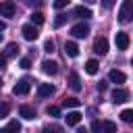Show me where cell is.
Segmentation results:
<instances>
[{
    "mask_svg": "<svg viewBox=\"0 0 133 133\" xmlns=\"http://www.w3.org/2000/svg\"><path fill=\"white\" fill-rule=\"evenodd\" d=\"M31 83H33L31 77H21V79L15 83V87H12V94H15V96H25V94H29Z\"/></svg>",
    "mask_w": 133,
    "mask_h": 133,
    "instance_id": "obj_1",
    "label": "cell"
},
{
    "mask_svg": "<svg viewBox=\"0 0 133 133\" xmlns=\"http://www.w3.org/2000/svg\"><path fill=\"white\" fill-rule=\"evenodd\" d=\"M131 17H133V0H123L121 10H118V21L127 23V21H131Z\"/></svg>",
    "mask_w": 133,
    "mask_h": 133,
    "instance_id": "obj_2",
    "label": "cell"
},
{
    "mask_svg": "<svg viewBox=\"0 0 133 133\" xmlns=\"http://www.w3.org/2000/svg\"><path fill=\"white\" fill-rule=\"evenodd\" d=\"M71 35L77 37V39L87 37V35H89V25H85V23H77V25H73V27H71Z\"/></svg>",
    "mask_w": 133,
    "mask_h": 133,
    "instance_id": "obj_3",
    "label": "cell"
},
{
    "mask_svg": "<svg viewBox=\"0 0 133 133\" xmlns=\"http://www.w3.org/2000/svg\"><path fill=\"white\" fill-rule=\"evenodd\" d=\"M17 12V6L12 0H2L0 2V17H15Z\"/></svg>",
    "mask_w": 133,
    "mask_h": 133,
    "instance_id": "obj_4",
    "label": "cell"
},
{
    "mask_svg": "<svg viewBox=\"0 0 133 133\" xmlns=\"http://www.w3.org/2000/svg\"><path fill=\"white\" fill-rule=\"evenodd\" d=\"M21 33H23V37H25L27 42H35V39H37V35H39V31H37V27H35V25H23Z\"/></svg>",
    "mask_w": 133,
    "mask_h": 133,
    "instance_id": "obj_5",
    "label": "cell"
},
{
    "mask_svg": "<svg viewBox=\"0 0 133 133\" xmlns=\"http://www.w3.org/2000/svg\"><path fill=\"white\" fill-rule=\"evenodd\" d=\"M94 52H96V54H100V56H104V54L108 52V39H106L104 35L96 37V42H94Z\"/></svg>",
    "mask_w": 133,
    "mask_h": 133,
    "instance_id": "obj_6",
    "label": "cell"
},
{
    "mask_svg": "<svg viewBox=\"0 0 133 133\" xmlns=\"http://www.w3.org/2000/svg\"><path fill=\"white\" fill-rule=\"evenodd\" d=\"M129 100V91L125 89V87H114L112 89V102L114 104H123V102H127Z\"/></svg>",
    "mask_w": 133,
    "mask_h": 133,
    "instance_id": "obj_7",
    "label": "cell"
},
{
    "mask_svg": "<svg viewBox=\"0 0 133 133\" xmlns=\"http://www.w3.org/2000/svg\"><path fill=\"white\" fill-rule=\"evenodd\" d=\"M42 71H44L46 75H56V73H58V62H56V60L46 58V60L42 62Z\"/></svg>",
    "mask_w": 133,
    "mask_h": 133,
    "instance_id": "obj_8",
    "label": "cell"
},
{
    "mask_svg": "<svg viewBox=\"0 0 133 133\" xmlns=\"http://www.w3.org/2000/svg\"><path fill=\"white\" fill-rule=\"evenodd\" d=\"M114 42H116V48H118V50H127V48H129V35H127L125 31H118L116 37H114Z\"/></svg>",
    "mask_w": 133,
    "mask_h": 133,
    "instance_id": "obj_9",
    "label": "cell"
},
{
    "mask_svg": "<svg viewBox=\"0 0 133 133\" xmlns=\"http://www.w3.org/2000/svg\"><path fill=\"white\" fill-rule=\"evenodd\" d=\"M69 85H71L73 91H81V87H83V85H81V79H79V75H77L75 71L69 73Z\"/></svg>",
    "mask_w": 133,
    "mask_h": 133,
    "instance_id": "obj_10",
    "label": "cell"
},
{
    "mask_svg": "<svg viewBox=\"0 0 133 133\" xmlns=\"http://www.w3.org/2000/svg\"><path fill=\"white\" fill-rule=\"evenodd\" d=\"M81 118H83V116H81V112H77V110H73V112H69V114L64 116V121H66L69 127H77V125L81 123Z\"/></svg>",
    "mask_w": 133,
    "mask_h": 133,
    "instance_id": "obj_11",
    "label": "cell"
},
{
    "mask_svg": "<svg viewBox=\"0 0 133 133\" xmlns=\"http://www.w3.org/2000/svg\"><path fill=\"white\" fill-rule=\"evenodd\" d=\"M64 54L71 56V58H77L79 56V46L75 42H64Z\"/></svg>",
    "mask_w": 133,
    "mask_h": 133,
    "instance_id": "obj_12",
    "label": "cell"
},
{
    "mask_svg": "<svg viewBox=\"0 0 133 133\" xmlns=\"http://www.w3.org/2000/svg\"><path fill=\"white\" fill-rule=\"evenodd\" d=\"M108 79H110L112 83H125V81H127V75H125L123 71H116V69H112V71L108 73Z\"/></svg>",
    "mask_w": 133,
    "mask_h": 133,
    "instance_id": "obj_13",
    "label": "cell"
},
{
    "mask_svg": "<svg viewBox=\"0 0 133 133\" xmlns=\"http://www.w3.org/2000/svg\"><path fill=\"white\" fill-rule=\"evenodd\" d=\"M37 94H39L42 98H50V96L54 94V85H50V83H39V85H37Z\"/></svg>",
    "mask_w": 133,
    "mask_h": 133,
    "instance_id": "obj_14",
    "label": "cell"
},
{
    "mask_svg": "<svg viewBox=\"0 0 133 133\" xmlns=\"http://www.w3.org/2000/svg\"><path fill=\"white\" fill-rule=\"evenodd\" d=\"M19 114H21L23 118H27V121H33V118H35V110H33L31 106H27V104H23V106L19 108Z\"/></svg>",
    "mask_w": 133,
    "mask_h": 133,
    "instance_id": "obj_15",
    "label": "cell"
},
{
    "mask_svg": "<svg viewBox=\"0 0 133 133\" xmlns=\"http://www.w3.org/2000/svg\"><path fill=\"white\" fill-rule=\"evenodd\" d=\"M29 17H31V25H44V21H46L44 12H39V10H33Z\"/></svg>",
    "mask_w": 133,
    "mask_h": 133,
    "instance_id": "obj_16",
    "label": "cell"
},
{
    "mask_svg": "<svg viewBox=\"0 0 133 133\" xmlns=\"http://www.w3.org/2000/svg\"><path fill=\"white\" fill-rule=\"evenodd\" d=\"M98 69H100L98 60H94V58H91V60H87V62H85V73H87V75H96V73H98Z\"/></svg>",
    "mask_w": 133,
    "mask_h": 133,
    "instance_id": "obj_17",
    "label": "cell"
},
{
    "mask_svg": "<svg viewBox=\"0 0 133 133\" xmlns=\"http://www.w3.org/2000/svg\"><path fill=\"white\" fill-rule=\"evenodd\" d=\"M75 17H79V19H89V17H91V10H89L87 6H77V8H75Z\"/></svg>",
    "mask_w": 133,
    "mask_h": 133,
    "instance_id": "obj_18",
    "label": "cell"
},
{
    "mask_svg": "<svg viewBox=\"0 0 133 133\" xmlns=\"http://www.w3.org/2000/svg\"><path fill=\"white\" fill-rule=\"evenodd\" d=\"M62 106L64 108H79L81 106V100H77V98H64L62 100Z\"/></svg>",
    "mask_w": 133,
    "mask_h": 133,
    "instance_id": "obj_19",
    "label": "cell"
},
{
    "mask_svg": "<svg viewBox=\"0 0 133 133\" xmlns=\"http://www.w3.org/2000/svg\"><path fill=\"white\" fill-rule=\"evenodd\" d=\"M42 133H64V129H62L60 125H54V123H52V125H46V127L42 129Z\"/></svg>",
    "mask_w": 133,
    "mask_h": 133,
    "instance_id": "obj_20",
    "label": "cell"
},
{
    "mask_svg": "<svg viewBox=\"0 0 133 133\" xmlns=\"http://www.w3.org/2000/svg\"><path fill=\"white\" fill-rule=\"evenodd\" d=\"M19 50H21V48H19V44L10 42V44L6 46V58H8V56H17V54H19Z\"/></svg>",
    "mask_w": 133,
    "mask_h": 133,
    "instance_id": "obj_21",
    "label": "cell"
},
{
    "mask_svg": "<svg viewBox=\"0 0 133 133\" xmlns=\"http://www.w3.org/2000/svg\"><path fill=\"white\" fill-rule=\"evenodd\" d=\"M121 121L123 123H133V108H125L121 112Z\"/></svg>",
    "mask_w": 133,
    "mask_h": 133,
    "instance_id": "obj_22",
    "label": "cell"
},
{
    "mask_svg": "<svg viewBox=\"0 0 133 133\" xmlns=\"http://www.w3.org/2000/svg\"><path fill=\"white\" fill-rule=\"evenodd\" d=\"M102 133H116V125L112 121H104L102 123Z\"/></svg>",
    "mask_w": 133,
    "mask_h": 133,
    "instance_id": "obj_23",
    "label": "cell"
},
{
    "mask_svg": "<svg viewBox=\"0 0 133 133\" xmlns=\"http://www.w3.org/2000/svg\"><path fill=\"white\" fill-rule=\"evenodd\" d=\"M66 19H69V17H66L64 12H58V15H56V19H54V27H56V29H58V27H62V25L66 23Z\"/></svg>",
    "mask_w": 133,
    "mask_h": 133,
    "instance_id": "obj_24",
    "label": "cell"
},
{
    "mask_svg": "<svg viewBox=\"0 0 133 133\" xmlns=\"http://www.w3.org/2000/svg\"><path fill=\"white\" fill-rule=\"evenodd\" d=\"M6 131H8V133H19V131H21V123H19V121H10V123L6 125Z\"/></svg>",
    "mask_w": 133,
    "mask_h": 133,
    "instance_id": "obj_25",
    "label": "cell"
},
{
    "mask_svg": "<svg viewBox=\"0 0 133 133\" xmlns=\"http://www.w3.org/2000/svg\"><path fill=\"white\" fill-rule=\"evenodd\" d=\"M8 112H10V106H8L6 102H0V118L8 116Z\"/></svg>",
    "mask_w": 133,
    "mask_h": 133,
    "instance_id": "obj_26",
    "label": "cell"
},
{
    "mask_svg": "<svg viewBox=\"0 0 133 133\" xmlns=\"http://www.w3.org/2000/svg\"><path fill=\"white\" fill-rule=\"evenodd\" d=\"M46 112H48L50 116H60V108H58V106H48Z\"/></svg>",
    "mask_w": 133,
    "mask_h": 133,
    "instance_id": "obj_27",
    "label": "cell"
},
{
    "mask_svg": "<svg viewBox=\"0 0 133 133\" xmlns=\"http://www.w3.org/2000/svg\"><path fill=\"white\" fill-rule=\"evenodd\" d=\"M91 133H102V123L100 121H91Z\"/></svg>",
    "mask_w": 133,
    "mask_h": 133,
    "instance_id": "obj_28",
    "label": "cell"
},
{
    "mask_svg": "<svg viewBox=\"0 0 133 133\" xmlns=\"http://www.w3.org/2000/svg\"><path fill=\"white\" fill-rule=\"evenodd\" d=\"M69 2H71V0H54V8H56V10H60V8L69 6Z\"/></svg>",
    "mask_w": 133,
    "mask_h": 133,
    "instance_id": "obj_29",
    "label": "cell"
},
{
    "mask_svg": "<svg viewBox=\"0 0 133 133\" xmlns=\"http://www.w3.org/2000/svg\"><path fill=\"white\" fill-rule=\"evenodd\" d=\"M44 50H46L48 54H52V52H54V42H52V39H46V44H44Z\"/></svg>",
    "mask_w": 133,
    "mask_h": 133,
    "instance_id": "obj_30",
    "label": "cell"
},
{
    "mask_svg": "<svg viewBox=\"0 0 133 133\" xmlns=\"http://www.w3.org/2000/svg\"><path fill=\"white\" fill-rule=\"evenodd\" d=\"M19 66H21V69H29V66H31V60H29V58L25 56V58H21V62H19Z\"/></svg>",
    "mask_w": 133,
    "mask_h": 133,
    "instance_id": "obj_31",
    "label": "cell"
},
{
    "mask_svg": "<svg viewBox=\"0 0 133 133\" xmlns=\"http://www.w3.org/2000/svg\"><path fill=\"white\" fill-rule=\"evenodd\" d=\"M106 87H108V81H100V83H98V91H100V94L106 91Z\"/></svg>",
    "mask_w": 133,
    "mask_h": 133,
    "instance_id": "obj_32",
    "label": "cell"
},
{
    "mask_svg": "<svg viewBox=\"0 0 133 133\" xmlns=\"http://www.w3.org/2000/svg\"><path fill=\"white\" fill-rule=\"evenodd\" d=\"M114 2H116V0H102V6H104V8H112Z\"/></svg>",
    "mask_w": 133,
    "mask_h": 133,
    "instance_id": "obj_33",
    "label": "cell"
},
{
    "mask_svg": "<svg viewBox=\"0 0 133 133\" xmlns=\"http://www.w3.org/2000/svg\"><path fill=\"white\" fill-rule=\"evenodd\" d=\"M6 66V54H0V69Z\"/></svg>",
    "mask_w": 133,
    "mask_h": 133,
    "instance_id": "obj_34",
    "label": "cell"
},
{
    "mask_svg": "<svg viewBox=\"0 0 133 133\" xmlns=\"http://www.w3.org/2000/svg\"><path fill=\"white\" fill-rule=\"evenodd\" d=\"M77 133H87V129H85V127H79V129H77Z\"/></svg>",
    "mask_w": 133,
    "mask_h": 133,
    "instance_id": "obj_35",
    "label": "cell"
},
{
    "mask_svg": "<svg viewBox=\"0 0 133 133\" xmlns=\"http://www.w3.org/2000/svg\"><path fill=\"white\" fill-rule=\"evenodd\" d=\"M4 29H6V23H4V21H0V31H4Z\"/></svg>",
    "mask_w": 133,
    "mask_h": 133,
    "instance_id": "obj_36",
    "label": "cell"
},
{
    "mask_svg": "<svg viewBox=\"0 0 133 133\" xmlns=\"http://www.w3.org/2000/svg\"><path fill=\"white\" fill-rule=\"evenodd\" d=\"M0 133H8V131H6V129H0Z\"/></svg>",
    "mask_w": 133,
    "mask_h": 133,
    "instance_id": "obj_37",
    "label": "cell"
},
{
    "mask_svg": "<svg viewBox=\"0 0 133 133\" xmlns=\"http://www.w3.org/2000/svg\"><path fill=\"white\" fill-rule=\"evenodd\" d=\"M83 2H89V4H91V2H96V0H83Z\"/></svg>",
    "mask_w": 133,
    "mask_h": 133,
    "instance_id": "obj_38",
    "label": "cell"
},
{
    "mask_svg": "<svg viewBox=\"0 0 133 133\" xmlns=\"http://www.w3.org/2000/svg\"><path fill=\"white\" fill-rule=\"evenodd\" d=\"M0 87H2V77H0Z\"/></svg>",
    "mask_w": 133,
    "mask_h": 133,
    "instance_id": "obj_39",
    "label": "cell"
},
{
    "mask_svg": "<svg viewBox=\"0 0 133 133\" xmlns=\"http://www.w3.org/2000/svg\"><path fill=\"white\" fill-rule=\"evenodd\" d=\"M0 42H2V33H0Z\"/></svg>",
    "mask_w": 133,
    "mask_h": 133,
    "instance_id": "obj_40",
    "label": "cell"
},
{
    "mask_svg": "<svg viewBox=\"0 0 133 133\" xmlns=\"http://www.w3.org/2000/svg\"><path fill=\"white\" fill-rule=\"evenodd\" d=\"M131 64H133V60H131Z\"/></svg>",
    "mask_w": 133,
    "mask_h": 133,
    "instance_id": "obj_41",
    "label": "cell"
}]
</instances>
